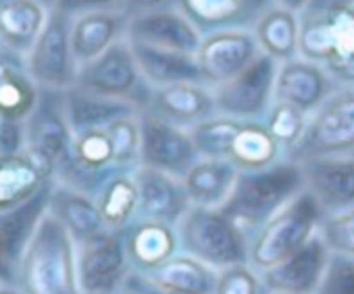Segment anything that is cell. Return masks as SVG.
I'll list each match as a JSON object with an SVG mask.
<instances>
[{
  "label": "cell",
  "instance_id": "50",
  "mask_svg": "<svg viewBox=\"0 0 354 294\" xmlns=\"http://www.w3.org/2000/svg\"><path fill=\"white\" fill-rule=\"evenodd\" d=\"M3 53H5V50H3V48H0V55H3Z\"/></svg>",
  "mask_w": 354,
  "mask_h": 294
},
{
  "label": "cell",
  "instance_id": "39",
  "mask_svg": "<svg viewBox=\"0 0 354 294\" xmlns=\"http://www.w3.org/2000/svg\"><path fill=\"white\" fill-rule=\"evenodd\" d=\"M215 294H265L261 271H257L250 263L221 269Z\"/></svg>",
  "mask_w": 354,
  "mask_h": 294
},
{
  "label": "cell",
  "instance_id": "28",
  "mask_svg": "<svg viewBox=\"0 0 354 294\" xmlns=\"http://www.w3.org/2000/svg\"><path fill=\"white\" fill-rule=\"evenodd\" d=\"M48 209L69 230V234L73 236L77 244L106 230L96 199L67 184H61V182L53 184Z\"/></svg>",
  "mask_w": 354,
  "mask_h": 294
},
{
  "label": "cell",
  "instance_id": "21",
  "mask_svg": "<svg viewBox=\"0 0 354 294\" xmlns=\"http://www.w3.org/2000/svg\"><path fill=\"white\" fill-rule=\"evenodd\" d=\"M335 88L331 75L308 59L296 57L277 67L275 100L290 102L304 113H313Z\"/></svg>",
  "mask_w": 354,
  "mask_h": 294
},
{
  "label": "cell",
  "instance_id": "17",
  "mask_svg": "<svg viewBox=\"0 0 354 294\" xmlns=\"http://www.w3.org/2000/svg\"><path fill=\"white\" fill-rule=\"evenodd\" d=\"M53 184L24 205L0 211V284H15L19 259L50 205Z\"/></svg>",
  "mask_w": 354,
  "mask_h": 294
},
{
  "label": "cell",
  "instance_id": "47",
  "mask_svg": "<svg viewBox=\"0 0 354 294\" xmlns=\"http://www.w3.org/2000/svg\"><path fill=\"white\" fill-rule=\"evenodd\" d=\"M0 294H24L15 284H0Z\"/></svg>",
  "mask_w": 354,
  "mask_h": 294
},
{
  "label": "cell",
  "instance_id": "16",
  "mask_svg": "<svg viewBox=\"0 0 354 294\" xmlns=\"http://www.w3.org/2000/svg\"><path fill=\"white\" fill-rule=\"evenodd\" d=\"M304 176V190L319 203L323 213L354 207V153L317 157L298 163Z\"/></svg>",
  "mask_w": 354,
  "mask_h": 294
},
{
  "label": "cell",
  "instance_id": "4",
  "mask_svg": "<svg viewBox=\"0 0 354 294\" xmlns=\"http://www.w3.org/2000/svg\"><path fill=\"white\" fill-rule=\"evenodd\" d=\"M180 250L221 271L248 263V236L219 207L192 205L177 223Z\"/></svg>",
  "mask_w": 354,
  "mask_h": 294
},
{
  "label": "cell",
  "instance_id": "34",
  "mask_svg": "<svg viewBox=\"0 0 354 294\" xmlns=\"http://www.w3.org/2000/svg\"><path fill=\"white\" fill-rule=\"evenodd\" d=\"M96 203L106 230H125L138 215L136 172H115L96 194Z\"/></svg>",
  "mask_w": 354,
  "mask_h": 294
},
{
  "label": "cell",
  "instance_id": "15",
  "mask_svg": "<svg viewBox=\"0 0 354 294\" xmlns=\"http://www.w3.org/2000/svg\"><path fill=\"white\" fill-rule=\"evenodd\" d=\"M329 248L315 234L304 246L261 271L265 294H315L329 263Z\"/></svg>",
  "mask_w": 354,
  "mask_h": 294
},
{
  "label": "cell",
  "instance_id": "29",
  "mask_svg": "<svg viewBox=\"0 0 354 294\" xmlns=\"http://www.w3.org/2000/svg\"><path fill=\"white\" fill-rule=\"evenodd\" d=\"M40 100V88L30 77L21 57L0 55V119L26 121Z\"/></svg>",
  "mask_w": 354,
  "mask_h": 294
},
{
  "label": "cell",
  "instance_id": "5",
  "mask_svg": "<svg viewBox=\"0 0 354 294\" xmlns=\"http://www.w3.org/2000/svg\"><path fill=\"white\" fill-rule=\"evenodd\" d=\"M323 215L319 203L306 190L300 192L257 234H252L248 240V263L257 271L277 265L317 234Z\"/></svg>",
  "mask_w": 354,
  "mask_h": 294
},
{
  "label": "cell",
  "instance_id": "24",
  "mask_svg": "<svg viewBox=\"0 0 354 294\" xmlns=\"http://www.w3.org/2000/svg\"><path fill=\"white\" fill-rule=\"evenodd\" d=\"M50 7L38 0H0V48L26 59L42 34Z\"/></svg>",
  "mask_w": 354,
  "mask_h": 294
},
{
  "label": "cell",
  "instance_id": "20",
  "mask_svg": "<svg viewBox=\"0 0 354 294\" xmlns=\"http://www.w3.org/2000/svg\"><path fill=\"white\" fill-rule=\"evenodd\" d=\"M203 36L221 30H252L275 0H173Z\"/></svg>",
  "mask_w": 354,
  "mask_h": 294
},
{
  "label": "cell",
  "instance_id": "36",
  "mask_svg": "<svg viewBox=\"0 0 354 294\" xmlns=\"http://www.w3.org/2000/svg\"><path fill=\"white\" fill-rule=\"evenodd\" d=\"M263 121H265L269 134L273 136V140L279 144L283 157H288L304 134L308 113H304L302 109H298L290 102L275 100Z\"/></svg>",
  "mask_w": 354,
  "mask_h": 294
},
{
  "label": "cell",
  "instance_id": "46",
  "mask_svg": "<svg viewBox=\"0 0 354 294\" xmlns=\"http://www.w3.org/2000/svg\"><path fill=\"white\" fill-rule=\"evenodd\" d=\"M310 5H354V0H310Z\"/></svg>",
  "mask_w": 354,
  "mask_h": 294
},
{
  "label": "cell",
  "instance_id": "23",
  "mask_svg": "<svg viewBox=\"0 0 354 294\" xmlns=\"http://www.w3.org/2000/svg\"><path fill=\"white\" fill-rule=\"evenodd\" d=\"M129 13L123 9L88 11L71 17V48L77 65H86L127 34Z\"/></svg>",
  "mask_w": 354,
  "mask_h": 294
},
{
  "label": "cell",
  "instance_id": "6",
  "mask_svg": "<svg viewBox=\"0 0 354 294\" xmlns=\"http://www.w3.org/2000/svg\"><path fill=\"white\" fill-rule=\"evenodd\" d=\"M354 153V86H337L313 113L300 142L286 157L294 163Z\"/></svg>",
  "mask_w": 354,
  "mask_h": 294
},
{
  "label": "cell",
  "instance_id": "40",
  "mask_svg": "<svg viewBox=\"0 0 354 294\" xmlns=\"http://www.w3.org/2000/svg\"><path fill=\"white\" fill-rule=\"evenodd\" d=\"M315 294H354V257L331 255Z\"/></svg>",
  "mask_w": 354,
  "mask_h": 294
},
{
  "label": "cell",
  "instance_id": "41",
  "mask_svg": "<svg viewBox=\"0 0 354 294\" xmlns=\"http://www.w3.org/2000/svg\"><path fill=\"white\" fill-rule=\"evenodd\" d=\"M26 134L24 121H3L0 119V155L24 153Z\"/></svg>",
  "mask_w": 354,
  "mask_h": 294
},
{
  "label": "cell",
  "instance_id": "49",
  "mask_svg": "<svg viewBox=\"0 0 354 294\" xmlns=\"http://www.w3.org/2000/svg\"><path fill=\"white\" fill-rule=\"evenodd\" d=\"M113 294H133L131 290H127V288H123V290H119V292H113Z\"/></svg>",
  "mask_w": 354,
  "mask_h": 294
},
{
  "label": "cell",
  "instance_id": "42",
  "mask_svg": "<svg viewBox=\"0 0 354 294\" xmlns=\"http://www.w3.org/2000/svg\"><path fill=\"white\" fill-rule=\"evenodd\" d=\"M57 11L75 17L88 11H104V9H123L121 0H57L55 7Z\"/></svg>",
  "mask_w": 354,
  "mask_h": 294
},
{
  "label": "cell",
  "instance_id": "19",
  "mask_svg": "<svg viewBox=\"0 0 354 294\" xmlns=\"http://www.w3.org/2000/svg\"><path fill=\"white\" fill-rule=\"evenodd\" d=\"M142 111L158 115L175 125L192 127L217 115L213 88L205 84L180 82L160 88H150L148 100Z\"/></svg>",
  "mask_w": 354,
  "mask_h": 294
},
{
  "label": "cell",
  "instance_id": "9",
  "mask_svg": "<svg viewBox=\"0 0 354 294\" xmlns=\"http://www.w3.org/2000/svg\"><path fill=\"white\" fill-rule=\"evenodd\" d=\"M75 86L96 94L131 100L140 111L144 109L150 94V86L144 82L138 69L127 38L115 42L94 61L80 65Z\"/></svg>",
  "mask_w": 354,
  "mask_h": 294
},
{
  "label": "cell",
  "instance_id": "31",
  "mask_svg": "<svg viewBox=\"0 0 354 294\" xmlns=\"http://www.w3.org/2000/svg\"><path fill=\"white\" fill-rule=\"evenodd\" d=\"M240 169L227 159H198L182 178V184L198 207H221L234 192Z\"/></svg>",
  "mask_w": 354,
  "mask_h": 294
},
{
  "label": "cell",
  "instance_id": "13",
  "mask_svg": "<svg viewBox=\"0 0 354 294\" xmlns=\"http://www.w3.org/2000/svg\"><path fill=\"white\" fill-rule=\"evenodd\" d=\"M261 55V46L252 30H221L203 38L196 53L203 80L209 88L238 75Z\"/></svg>",
  "mask_w": 354,
  "mask_h": 294
},
{
  "label": "cell",
  "instance_id": "25",
  "mask_svg": "<svg viewBox=\"0 0 354 294\" xmlns=\"http://www.w3.org/2000/svg\"><path fill=\"white\" fill-rule=\"evenodd\" d=\"M129 46L142 77L150 88H160L180 82L205 84L196 55L171 50V48H158L133 40H129Z\"/></svg>",
  "mask_w": 354,
  "mask_h": 294
},
{
  "label": "cell",
  "instance_id": "10",
  "mask_svg": "<svg viewBox=\"0 0 354 294\" xmlns=\"http://www.w3.org/2000/svg\"><path fill=\"white\" fill-rule=\"evenodd\" d=\"M279 63L261 53L246 69L213 88L217 113L236 119H265L275 102V77Z\"/></svg>",
  "mask_w": 354,
  "mask_h": 294
},
{
  "label": "cell",
  "instance_id": "43",
  "mask_svg": "<svg viewBox=\"0 0 354 294\" xmlns=\"http://www.w3.org/2000/svg\"><path fill=\"white\" fill-rule=\"evenodd\" d=\"M123 3V11L133 15V13H142V11H150V9H160V7H171L175 5L173 0H121Z\"/></svg>",
  "mask_w": 354,
  "mask_h": 294
},
{
  "label": "cell",
  "instance_id": "3",
  "mask_svg": "<svg viewBox=\"0 0 354 294\" xmlns=\"http://www.w3.org/2000/svg\"><path fill=\"white\" fill-rule=\"evenodd\" d=\"M298 57L321 65L335 86H354V5H308Z\"/></svg>",
  "mask_w": 354,
  "mask_h": 294
},
{
  "label": "cell",
  "instance_id": "27",
  "mask_svg": "<svg viewBox=\"0 0 354 294\" xmlns=\"http://www.w3.org/2000/svg\"><path fill=\"white\" fill-rule=\"evenodd\" d=\"M144 277L152 286L169 294H215L219 271L203 263L201 259L180 250Z\"/></svg>",
  "mask_w": 354,
  "mask_h": 294
},
{
  "label": "cell",
  "instance_id": "1",
  "mask_svg": "<svg viewBox=\"0 0 354 294\" xmlns=\"http://www.w3.org/2000/svg\"><path fill=\"white\" fill-rule=\"evenodd\" d=\"M15 286L24 294H82L77 242L50 209L42 215L19 259Z\"/></svg>",
  "mask_w": 354,
  "mask_h": 294
},
{
  "label": "cell",
  "instance_id": "32",
  "mask_svg": "<svg viewBox=\"0 0 354 294\" xmlns=\"http://www.w3.org/2000/svg\"><path fill=\"white\" fill-rule=\"evenodd\" d=\"M286 159L279 144L269 134L263 119H242L236 129L227 161H232L240 172H252L269 167L277 161Z\"/></svg>",
  "mask_w": 354,
  "mask_h": 294
},
{
  "label": "cell",
  "instance_id": "38",
  "mask_svg": "<svg viewBox=\"0 0 354 294\" xmlns=\"http://www.w3.org/2000/svg\"><path fill=\"white\" fill-rule=\"evenodd\" d=\"M317 234L331 255L354 257V207L325 213Z\"/></svg>",
  "mask_w": 354,
  "mask_h": 294
},
{
  "label": "cell",
  "instance_id": "22",
  "mask_svg": "<svg viewBox=\"0 0 354 294\" xmlns=\"http://www.w3.org/2000/svg\"><path fill=\"white\" fill-rule=\"evenodd\" d=\"M125 250L133 273L146 275L167 263L171 257L180 252V236L177 226L150 221V219H133L123 230Z\"/></svg>",
  "mask_w": 354,
  "mask_h": 294
},
{
  "label": "cell",
  "instance_id": "45",
  "mask_svg": "<svg viewBox=\"0 0 354 294\" xmlns=\"http://www.w3.org/2000/svg\"><path fill=\"white\" fill-rule=\"evenodd\" d=\"M275 5H279V7H283V9H290V11H294V13L300 15L302 11L308 9L310 0H275Z\"/></svg>",
  "mask_w": 354,
  "mask_h": 294
},
{
  "label": "cell",
  "instance_id": "33",
  "mask_svg": "<svg viewBox=\"0 0 354 294\" xmlns=\"http://www.w3.org/2000/svg\"><path fill=\"white\" fill-rule=\"evenodd\" d=\"M261 53L273 57L277 63L298 57L300 44V15L273 5L252 28Z\"/></svg>",
  "mask_w": 354,
  "mask_h": 294
},
{
  "label": "cell",
  "instance_id": "37",
  "mask_svg": "<svg viewBox=\"0 0 354 294\" xmlns=\"http://www.w3.org/2000/svg\"><path fill=\"white\" fill-rule=\"evenodd\" d=\"M115 163L121 172H136L140 167V113L127 115L106 125Z\"/></svg>",
  "mask_w": 354,
  "mask_h": 294
},
{
  "label": "cell",
  "instance_id": "14",
  "mask_svg": "<svg viewBox=\"0 0 354 294\" xmlns=\"http://www.w3.org/2000/svg\"><path fill=\"white\" fill-rule=\"evenodd\" d=\"M125 38L158 48L196 55L205 36L180 9L171 5L129 15Z\"/></svg>",
  "mask_w": 354,
  "mask_h": 294
},
{
  "label": "cell",
  "instance_id": "11",
  "mask_svg": "<svg viewBox=\"0 0 354 294\" xmlns=\"http://www.w3.org/2000/svg\"><path fill=\"white\" fill-rule=\"evenodd\" d=\"M77 275L82 294H113L125 288L131 265L123 230H104L77 244Z\"/></svg>",
  "mask_w": 354,
  "mask_h": 294
},
{
  "label": "cell",
  "instance_id": "2",
  "mask_svg": "<svg viewBox=\"0 0 354 294\" xmlns=\"http://www.w3.org/2000/svg\"><path fill=\"white\" fill-rule=\"evenodd\" d=\"M300 192H304L302 167L290 159H281L263 169L240 172L234 192L219 209L232 217L250 240L252 234Z\"/></svg>",
  "mask_w": 354,
  "mask_h": 294
},
{
  "label": "cell",
  "instance_id": "35",
  "mask_svg": "<svg viewBox=\"0 0 354 294\" xmlns=\"http://www.w3.org/2000/svg\"><path fill=\"white\" fill-rule=\"evenodd\" d=\"M240 121L242 119L217 113V115L188 127L198 155L203 159H227L230 144H232L236 129L240 127Z\"/></svg>",
  "mask_w": 354,
  "mask_h": 294
},
{
  "label": "cell",
  "instance_id": "12",
  "mask_svg": "<svg viewBox=\"0 0 354 294\" xmlns=\"http://www.w3.org/2000/svg\"><path fill=\"white\" fill-rule=\"evenodd\" d=\"M140 167L184 178L201 159L188 127L175 125L148 111H140Z\"/></svg>",
  "mask_w": 354,
  "mask_h": 294
},
{
  "label": "cell",
  "instance_id": "44",
  "mask_svg": "<svg viewBox=\"0 0 354 294\" xmlns=\"http://www.w3.org/2000/svg\"><path fill=\"white\" fill-rule=\"evenodd\" d=\"M125 288H127V290H131L133 294H169V292L158 290V288H156V286H152L144 275L133 273V271H131V275H129V279H127Z\"/></svg>",
  "mask_w": 354,
  "mask_h": 294
},
{
  "label": "cell",
  "instance_id": "18",
  "mask_svg": "<svg viewBox=\"0 0 354 294\" xmlns=\"http://www.w3.org/2000/svg\"><path fill=\"white\" fill-rule=\"evenodd\" d=\"M136 184H138L136 219H150V221L177 226L192 207V201L182 184V178H175L171 174L150 167H138Z\"/></svg>",
  "mask_w": 354,
  "mask_h": 294
},
{
  "label": "cell",
  "instance_id": "8",
  "mask_svg": "<svg viewBox=\"0 0 354 294\" xmlns=\"http://www.w3.org/2000/svg\"><path fill=\"white\" fill-rule=\"evenodd\" d=\"M24 61L30 77L40 90L67 92L73 88L80 65L71 48V17L50 9L42 34Z\"/></svg>",
  "mask_w": 354,
  "mask_h": 294
},
{
  "label": "cell",
  "instance_id": "26",
  "mask_svg": "<svg viewBox=\"0 0 354 294\" xmlns=\"http://www.w3.org/2000/svg\"><path fill=\"white\" fill-rule=\"evenodd\" d=\"M138 113H140L138 104L125 98L96 94L80 86H73L65 92V115L73 134L106 127L121 117L138 115Z\"/></svg>",
  "mask_w": 354,
  "mask_h": 294
},
{
  "label": "cell",
  "instance_id": "7",
  "mask_svg": "<svg viewBox=\"0 0 354 294\" xmlns=\"http://www.w3.org/2000/svg\"><path fill=\"white\" fill-rule=\"evenodd\" d=\"M24 153L57 180L69 163L73 144V129L65 115V92L40 90L36 109L24 121Z\"/></svg>",
  "mask_w": 354,
  "mask_h": 294
},
{
  "label": "cell",
  "instance_id": "30",
  "mask_svg": "<svg viewBox=\"0 0 354 294\" xmlns=\"http://www.w3.org/2000/svg\"><path fill=\"white\" fill-rule=\"evenodd\" d=\"M53 182L28 153L0 155V211L24 205Z\"/></svg>",
  "mask_w": 354,
  "mask_h": 294
},
{
  "label": "cell",
  "instance_id": "48",
  "mask_svg": "<svg viewBox=\"0 0 354 294\" xmlns=\"http://www.w3.org/2000/svg\"><path fill=\"white\" fill-rule=\"evenodd\" d=\"M38 3H42V5H46V7H55V3H57V0H38Z\"/></svg>",
  "mask_w": 354,
  "mask_h": 294
}]
</instances>
